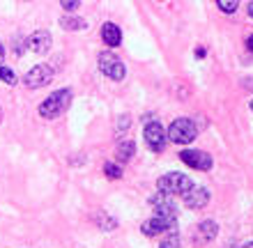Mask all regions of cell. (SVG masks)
Listing matches in <instances>:
<instances>
[{"label":"cell","mask_w":253,"mask_h":248,"mask_svg":"<svg viewBox=\"0 0 253 248\" xmlns=\"http://www.w3.org/2000/svg\"><path fill=\"white\" fill-rule=\"evenodd\" d=\"M53 67H48V65H35L30 71H28L26 76H23V83H26V87H44L48 85V83L53 81Z\"/></svg>","instance_id":"7"},{"label":"cell","mask_w":253,"mask_h":248,"mask_svg":"<svg viewBox=\"0 0 253 248\" xmlns=\"http://www.w3.org/2000/svg\"><path fill=\"white\" fill-rule=\"evenodd\" d=\"M161 193H168V195H184L189 188L193 186L191 177H187L184 173H166L157 181Z\"/></svg>","instance_id":"2"},{"label":"cell","mask_w":253,"mask_h":248,"mask_svg":"<svg viewBox=\"0 0 253 248\" xmlns=\"http://www.w3.org/2000/svg\"><path fill=\"white\" fill-rule=\"evenodd\" d=\"M200 235H203L205 242H210V239H214V237L219 235V225L214 221H203L200 223Z\"/></svg>","instance_id":"14"},{"label":"cell","mask_w":253,"mask_h":248,"mask_svg":"<svg viewBox=\"0 0 253 248\" xmlns=\"http://www.w3.org/2000/svg\"><path fill=\"white\" fill-rule=\"evenodd\" d=\"M72 90L69 87H62V90H55L46 97V99L42 101L40 106V115L44 120H55V117H60L65 113L67 108L72 106Z\"/></svg>","instance_id":"1"},{"label":"cell","mask_w":253,"mask_h":248,"mask_svg":"<svg viewBox=\"0 0 253 248\" xmlns=\"http://www.w3.org/2000/svg\"><path fill=\"white\" fill-rule=\"evenodd\" d=\"M2 60H5V46H2V41H0V65H2Z\"/></svg>","instance_id":"23"},{"label":"cell","mask_w":253,"mask_h":248,"mask_svg":"<svg viewBox=\"0 0 253 248\" xmlns=\"http://www.w3.org/2000/svg\"><path fill=\"white\" fill-rule=\"evenodd\" d=\"M177 228V221L175 218H164V216H154L150 221H145L140 225L143 235L147 237H159V235H168V232H175Z\"/></svg>","instance_id":"6"},{"label":"cell","mask_w":253,"mask_h":248,"mask_svg":"<svg viewBox=\"0 0 253 248\" xmlns=\"http://www.w3.org/2000/svg\"><path fill=\"white\" fill-rule=\"evenodd\" d=\"M182 198H184V202H187L189 209H203L207 202H210V191H207L205 186L193 184V186L189 188V191L182 195Z\"/></svg>","instance_id":"10"},{"label":"cell","mask_w":253,"mask_h":248,"mask_svg":"<svg viewBox=\"0 0 253 248\" xmlns=\"http://www.w3.org/2000/svg\"><path fill=\"white\" fill-rule=\"evenodd\" d=\"M180 159L189 168H196V170H210L212 168V156L207 152H200V149H182Z\"/></svg>","instance_id":"8"},{"label":"cell","mask_w":253,"mask_h":248,"mask_svg":"<svg viewBox=\"0 0 253 248\" xmlns=\"http://www.w3.org/2000/svg\"><path fill=\"white\" fill-rule=\"evenodd\" d=\"M60 5L65 7V12H74V9H79L81 0H60Z\"/></svg>","instance_id":"21"},{"label":"cell","mask_w":253,"mask_h":248,"mask_svg":"<svg viewBox=\"0 0 253 248\" xmlns=\"http://www.w3.org/2000/svg\"><path fill=\"white\" fill-rule=\"evenodd\" d=\"M152 207H154V214L157 216H164V218H177V205L170 200V195L168 193H161L154 195L152 200Z\"/></svg>","instance_id":"9"},{"label":"cell","mask_w":253,"mask_h":248,"mask_svg":"<svg viewBox=\"0 0 253 248\" xmlns=\"http://www.w3.org/2000/svg\"><path fill=\"white\" fill-rule=\"evenodd\" d=\"M101 39H104V44H106V46H111V48L120 46V44H122L120 28L115 26V23H104V26H101Z\"/></svg>","instance_id":"12"},{"label":"cell","mask_w":253,"mask_h":248,"mask_svg":"<svg viewBox=\"0 0 253 248\" xmlns=\"http://www.w3.org/2000/svg\"><path fill=\"white\" fill-rule=\"evenodd\" d=\"M133 152H136V145H133L131 141H126V142H120L118 145V159H120L122 163H126L129 159L133 156Z\"/></svg>","instance_id":"15"},{"label":"cell","mask_w":253,"mask_h":248,"mask_svg":"<svg viewBox=\"0 0 253 248\" xmlns=\"http://www.w3.org/2000/svg\"><path fill=\"white\" fill-rule=\"evenodd\" d=\"M249 16H251V19H253V0H251V2H249Z\"/></svg>","instance_id":"25"},{"label":"cell","mask_w":253,"mask_h":248,"mask_svg":"<svg viewBox=\"0 0 253 248\" xmlns=\"http://www.w3.org/2000/svg\"><path fill=\"white\" fill-rule=\"evenodd\" d=\"M143 138H145L147 147L152 149V152H161V149L166 147L168 129L161 127V122H150V124H145V129H143Z\"/></svg>","instance_id":"5"},{"label":"cell","mask_w":253,"mask_h":248,"mask_svg":"<svg viewBox=\"0 0 253 248\" xmlns=\"http://www.w3.org/2000/svg\"><path fill=\"white\" fill-rule=\"evenodd\" d=\"M251 110H253V99H251Z\"/></svg>","instance_id":"28"},{"label":"cell","mask_w":253,"mask_h":248,"mask_svg":"<svg viewBox=\"0 0 253 248\" xmlns=\"http://www.w3.org/2000/svg\"><path fill=\"white\" fill-rule=\"evenodd\" d=\"M28 48L30 51H35V53H48L51 51V46H53V39H51V33H46V30H37V33H33L30 37H28Z\"/></svg>","instance_id":"11"},{"label":"cell","mask_w":253,"mask_h":248,"mask_svg":"<svg viewBox=\"0 0 253 248\" xmlns=\"http://www.w3.org/2000/svg\"><path fill=\"white\" fill-rule=\"evenodd\" d=\"M159 248H180V237H177V232H168V235L161 239Z\"/></svg>","instance_id":"16"},{"label":"cell","mask_w":253,"mask_h":248,"mask_svg":"<svg viewBox=\"0 0 253 248\" xmlns=\"http://www.w3.org/2000/svg\"><path fill=\"white\" fill-rule=\"evenodd\" d=\"M97 225H99V228H104V230H113L115 225H118V223H115L113 218H111V216H99Z\"/></svg>","instance_id":"20"},{"label":"cell","mask_w":253,"mask_h":248,"mask_svg":"<svg viewBox=\"0 0 253 248\" xmlns=\"http://www.w3.org/2000/svg\"><path fill=\"white\" fill-rule=\"evenodd\" d=\"M216 5H219L221 12L235 14L237 12V7H240V0H216Z\"/></svg>","instance_id":"18"},{"label":"cell","mask_w":253,"mask_h":248,"mask_svg":"<svg viewBox=\"0 0 253 248\" xmlns=\"http://www.w3.org/2000/svg\"><path fill=\"white\" fill-rule=\"evenodd\" d=\"M196 58L203 60V58H205V48H196Z\"/></svg>","instance_id":"22"},{"label":"cell","mask_w":253,"mask_h":248,"mask_svg":"<svg viewBox=\"0 0 253 248\" xmlns=\"http://www.w3.org/2000/svg\"><path fill=\"white\" fill-rule=\"evenodd\" d=\"M60 28L62 30H85L87 21L81 16H62L60 19Z\"/></svg>","instance_id":"13"},{"label":"cell","mask_w":253,"mask_h":248,"mask_svg":"<svg viewBox=\"0 0 253 248\" xmlns=\"http://www.w3.org/2000/svg\"><path fill=\"white\" fill-rule=\"evenodd\" d=\"M104 173H106V177H111V179H120L122 166H118V163H106V166H104Z\"/></svg>","instance_id":"19"},{"label":"cell","mask_w":253,"mask_h":248,"mask_svg":"<svg viewBox=\"0 0 253 248\" xmlns=\"http://www.w3.org/2000/svg\"><path fill=\"white\" fill-rule=\"evenodd\" d=\"M0 81L5 83V85H14V83H16V71L0 65Z\"/></svg>","instance_id":"17"},{"label":"cell","mask_w":253,"mask_h":248,"mask_svg":"<svg viewBox=\"0 0 253 248\" xmlns=\"http://www.w3.org/2000/svg\"><path fill=\"white\" fill-rule=\"evenodd\" d=\"M97 65H99V71H101V74L108 76L111 81H122V78L126 76L125 62H122L115 53H111V51H104V53H99V58H97Z\"/></svg>","instance_id":"4"},{"label":"cell","mask_w":253,"mask_h":248,"mask_svg":"<svg viewBox=\"0 0 253 248\" xmlns=\"http://www.w3.org/2000/svg\"><path fill=\"white\" fill-rule=\"evenodd\" d=\"M196 136H198V129L187 117H180V120H175L168 127V141L175 142V145H189Z\"/></svg>","instance_id":"3"},{"label":"cell","mask_w":253,"mask_h":248,"mask_svg":"<svg viewBox=\"0 0 253 248\" xmlns=\"http://www.w3.org/2000/svg\"><path fill=\"white\" fill-rule=\"evenodd\" d=\"M242 248H253V242H249V244H244Z\"/></svg>","instance_id":"26"},{"label":"cell","mask_w":253,"mask_h":248,"mask_svg":"<svg viewBox=\"0 0 253 248\" xmlns=\"http://www.w3.org/2000/svg\"><path fill=\"white\" fill-rule=\"evenodd\" d=\"M247 48H249V51H251V53H253V35H251V37H249V39H247Z\"/></svg>","instance_id":"24"},{"label":"cell","mask_w":253,"mask_h":248,"mask_svg":"<svg viewBox=\"0 0 253 248\" xmlns=\"http://www.w3.org/2000/svg\"><path fill=\"white\" fill-rule=\"evenodd\" d=\"M0 120H2V108H0Z\"/></svg>","instance_id":"27"}]
</instances>
